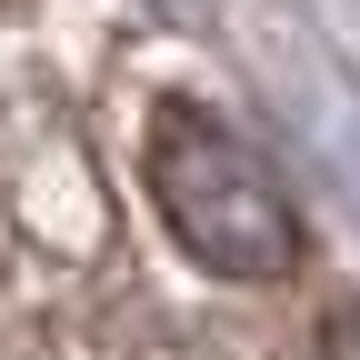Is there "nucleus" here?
Returning a JSON list of instances; mask_svg holds the SVG:
<instances>
[{
  "label": "nucleus",
  "mask_w": 360,
  "mask_h": 360,
  "mask_svg": "<svg viewBox=\"0 0 360 360\" xmlns=\"http://www.w3.org/2000/svg\"><path fill=\"white\" fill-rule=\"evenodd\" d=\"M141 160H150V200L170 220V240L200 270H220V281H281V270H300V210H290V191L270 180V160L240 130H220L210 110L170 101L150 120Z\"/></svg>",
  "instance_id": "1"
}]
</instances>
